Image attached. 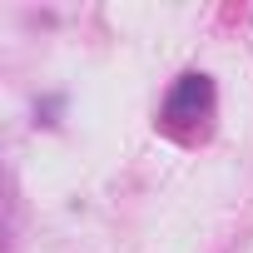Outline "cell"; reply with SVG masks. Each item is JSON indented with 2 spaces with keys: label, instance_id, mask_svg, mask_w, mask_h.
Returning <instances> with one entry per match:
<instances>
[{
  "label": "cell",
  "instance_id": "6da1fadb",
  "mask_svg": "<svg viewBox=\"0 0 253 253\" xmlns=\"http://www.w3.org/2000/svg\"><path fill=\"white\" fill-rule=\"evenodd\" d=\"M209 104H213V84H209V75H184V80L174 84L164 114H169V119H199Z\"/></svg>",
  "mask_w": 253,
  "mask_h": 253
}]
</instances>
